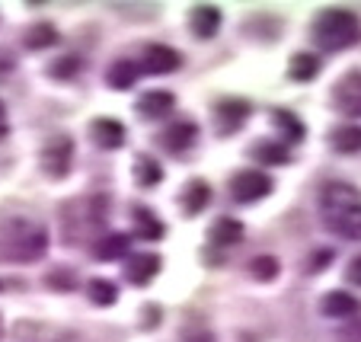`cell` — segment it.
I'll return each instance as SVG.
<instances>
[{
    "mask_svg": "<svg viewBox=\"0 0 361 342\" xmlns=\"http://www.w3.org/2000/svg\"><path fill=\"white\" fill-rule=\"evenodd\" d=\"M0 336H4V323H0Z\"/></svg>",
    "mask_w": 361,
    "mask_h": 342,
    "instance_id": "obj_38",
    "label": "cell"
},
{
    "mask_svg": "<svg viewBox=\"0 0 361 342\" xmlns=\"http://www.w3.org/2000/svg\"><path fill=\"white\" fill-rule=\"evenodd\" d=\"M13 336L20 342H71L74 333L61 326H51V323H42V320H20L13 326Z\"/></svg>",
    "mask_w": 361,
    "mask_h": 342,
    "instance_id": "obj_8",
    "label": "cell"
},
{
    "mask_svg": "<svg viewBox=\"0 0 361 342\" xmlns=\"http://www.w3.org/2000/svg\"><path fill=\"white\" fill-rule=\"evenodd\" d=\"M329 262H333V253H329V250H317V253H310V259H307V272H323Z\"/></svg>",
    "mask_w": 361,
    "mask_h": 342,
    "instance_id": "obj_33",
    "label": "cell"
},
{
    "mask_svg": "<svg viewBox=\"0 0 361 342\" xmlns=\"http://www.w3.org/2000/svg\"><path fill=\"white\" fill-rule=\"evenodd\" d=\"M243 240V224L237 218H218L208 227V243L212 247H237Z\"/></svg>",
    "mask_w": 361,
    "mask_h": 342,
    "instance_id": "obj_16",
    "label": "cell"
},
{
    "mask_svg": "<svg viewBox=\"0 0 361 342\" xmlns=\"http://www.w3.org/2000/svg\"><path fill=\"white\" fill-rule=\"evenodd\" d=\"M7 135V109H4V103H0V138Z\"/></svg>",
    "mask_w": 361,
    "mask_h": 342,
    "instance_id": "obj_37",
    "label": "cell"
},
{
    "mask_svg": "<svg viewBox=\"0 0 361 342\" xmlns=\"http://www.w3.org/2000/svg\"><path fill=\"white\" fill-rule=\"evenodd\" d=\"M250 275L256 281H275L279 279V259L275 256H256L250 262Z\"/></svg>",
    "mask_w": 361,
    "mask_h": 342,
    "instance_id": "obj_30",
    "label": "cell"
},
{
    "mask_svg": "<svg viewBox=\"0 0 361 342\" xmlns=\"http://www.w3.org/2000/svg\"><path fill=\"white\" fill-rule=\"evenodd\" d=\"M333 109L339 116H361V71L345 74L333 87Z\"/></svg>",
    "mask_w": 361,
    "mask_h": 342,
    "instance_id": "obj_7",
    "label": "cell"
},
{
    "mask_svg": "<svg viewBox=\"0 0 361 342\" xmlns=\"http://www.w3.org/2000/svg\"><path fill=\"white\" fill-rule=\"evenodd\" d=\"M45 285L51 288V291H74L77 288V272L68 266H55L45 272Z\"/></svg>",
    "mask_w": 361,
    "mask_h": 342,
    "instance_id": "obj_28",
    "label": "cell"
},
{
    "mask_svg": "<svg viewBox=\"0 0 361 342\" xmlns=\"http://www.w3.org/2000/svg\"><path fill=\"white\" fill-rule=\"evenodd\" d=\"M329 144H333V151L339 154H358L361 151V125H339V128H333V135H329Z\"/></svg>",
    "mask_w": 361,
    "mask_h": 342,
    "instance_id": "obj_21",
    "label": "cell"
},
{
    "mask_svg": "<svg viewBox=\"0 0 361 342\" xmlns=\"http://www.w3.org/2000/svg\"><path fill=\"white\" fill-rule=\"evenodd\" d=\"M48 253L45 224L29 218L0 221V262H39Z\"/></svg>",
    "mask_w": 361,
    "mask_h": 342,
    "instance_id": "obj_3",
    "label": "cell"
},
{
    "mask_svg": "<svg viewBox=\"0 0 361 342\" xmlns=\"http://www.w3.org/2000/svg\"><path fill=\"white\" fill-rule=\"evenodd\" d=\"M160 266H164V259H160L157 253H137L128 259V269H125V275H128L131 285L144 288L150 285V281L160 275Z\"/></svg>",
    "mask_w": 361,
    "mask_h": 342,
    "instance_id": "obj_11",
    "label": "cell"
},
{
    "mask_svg": "<svg viewBox=\"0 0 361 342\" xmlns=\"http://www.w3.org/2000/svg\"><path fill=\"white\" fill-rule=\"evenodd\" d=\"M208 199H212V185L204 183V179H192V183L185 185V192H183V212L185 214H198L204 205H208Z\"/></svg>",
    "mask_w": 361,
    "mask_h": 342,
    "instance_id": "obj_23",
    "label": "cell"
},
{
    "mask_svg": "<svg viewBox=\"0 0 361 342\" xmlns=\"http://www.w3.org/2000/svg\"><path fill=\"white\" fill-rule=\"evenodd\" d=\"M48 74L55 77V80H71L74 74H80V58H77V55L58 58V61L48 64Z\"/></svg>",
    "mask_w": 361,
    "mask_h": 342,
    "instance_id": "obj_31",
    "label": "cell"
},
{
    "mask_svg": "<svg viewBox=\"0 0 361 342\" xmlns=\"http://www.w3.org/2000/svg\"><path fill=\"white\" fill-rule=\"evenodd\" d=\"M141 77V68H137L135 61H112V68L106 71V83H109L112 90H128L135 87V80Z\"/></svg>",
    "mask_w": 361,
    "mask_h": 342,
    "instance_id": "obj_22",
    "label": "cell"
},
{
    "mask_svg": "<svg viewBox=\"0 0 361 342\" xmlns=\"http://www.w3.org/2000/svg\"><path fill=\"white\" fill-rule=\"evenodd\" d=\"M275 125H279V131H281V138L285 141H304V135H307V128H304V122H300L298 116H291V112H285V109H279L275 112Z\"/></svg>",
    "mask_w": 361,
    "mask_h": 342,
    "instance_id": "obj_27",
    "label": "cell"
},
{
    "mask_svg": "<svg viewBox=\"0 0 361 342\" xmlns=\"http://www.w3.org/2000/svg\"><path fill=\"white\" fill-rule=\"evenodd\" d=\"M157 320H160V307H154V304H150V307L144 310V329H154V326H157Z\"/></svg>",
    "mask_w": 361,
    "mask_h": 342,
    "instance_id": "obj_35",
    "label": "cell"
},
{
    "mask_svg": "<svg viewBox=\"0 0 361 342\" xmlns=\"http://www.w3.org/2000/svg\"><path fill=\"white\" fill-rule=\"evenodd\" d=\"M16 68V58L7 55V51H0V74H10Z\"/></svg>",
    "mask_w": 361,
    "mask_h": 342,
    "instance_id": "obj_36",
    "label": "cell"
},
{
    "mask_svg": "<svg viewBox=\"0 0 361 342\" xmlns=\"http://www.w3.org/2000/svg\"><path fill=\"white\" fill-rule=\"evenodd\" d=\"M320 218L336 237L361 240V192L348 183H326L320 192Z\"/></svg>",
    "mask_w": 361,
    "mask_h": 342,
    "instance_id": "obj_1",
    "label": "cell"
},
{
    "mask_svg": "<svg viewBox=\"0 0 361 342\" xmlns=\"http://www.w3.org/2000/svg\"><path fill=\"white\" fill-rule=\"evenodd\" d=\"M317 74H320V58L310 55V51H300V55H294L291 64H288V77H291V80L307 83V80H314Z\"/></svg>",
    "mask_w": 361,
    "mask_h": 342,
    "instance_id": "obj_26",
    "label": "cell"
},
{
    "mask_svg": "<svg viewBox=\"0 0 361 342\" xmlns=\"http://www.w3.org/2000/svg\"><path fill=\"white\" fill-rule=\"evenodd\" d=\"M310 35L323 51H342V48L355 45L361 39V23L352 10L329 7L310 23Z\"/></svg>",
    "mask_w": 361,
    "mask_h": 342,
    "instance_id": "obj_4",
    "label": "cell"
},
{
    "mask_svg": "<svg viewBox=\"0 0 361 342\" xmlns=\"http://www.w3.org/2000/svg\"><path fill=\"white\" fill-rule=\"evenodd\" d=\"M71 160H74V141L68 135L45 141V147H42V170H45V176L64 179L71 173Z\"/></svg>",
    "mask_w": 361,
    "mask_h": 342,
    "instance_id": "obj_6",
    "label": "cell"
},
{
    "mask_svg": "<svg viewBox=\"0 0 361 342\" xmlns=\"http://www.w3.org/2000/svg\"><path fill=\"white\" fill-rule=\"evenodd\" d=\"M58 39H61V35H58V29L51 26V23H35V26L26 29V35H23V45L32 48V51H42V48H51Z\"/></svg>",
    "mask_w": 361,
    "mask_h": 342,
    "instance_id": "obj_24",
    "label": "cell"
},
{
    "mask_svg": "<svg viewBox=\"0 0 361 342\" xmlns=\"http://www.w3.org/2000/svg\"><path fill=\"white\" fill-rule=\"evenodd\" d=\"M269 192H272V176L262 170H240L231 179V195L237 202H243V205L266 199Z\"/></svg>",
    "mask_w": 361,
    "mask_h": 342,
    "instance_id": "obj_5",
    "label": "cell"
},
{
    "mask_svg": "<svg viewBox=\"0 0 361 342\" xmlns=\"http://www.w3.org/2000/svg\"><path fill=\"white\" fill-rule=\"evenodd\" d=\"M173 106H176V96H173L170 90H147V93L137 99V112H141L144 118H160V116H166Z\"/></svg>",
    "mask_w": 361,
    "mask_h": 342,
    "instance_id": "obj_15",
    "label": "cell"
},
{
    "mask_svg": "<svg viewBox=\"0 0 361 342\" xmlns=\"http://www.w3.org/2000/svg\"><path fill=\"white\" fill-rule=\"evenodd\" d=\"M90 131H93V141L102 151H116V147L125 144V125L116 122V118H96Z\"/></svg>",
    "mask_w": 361,
    "mask_h": 342,
    "instance_id": "obj_14",
    "label": "cell"
},
{
    "mask_svg": "<svg viewBox=\"0 0 361 342\" xmlns=\"http://www.w3.org/2000/svg\"><path fill=\"white\" fill-rule=\"evenodd\" d=\"M198 138V125L195 122H173L166 131H160V147H166L170 154H183L185 147H192V141Z\"/></svg>",
    "mask_w": 361,
    "mask_h": 342,
    "instance_id": "obj_12",
    "label": "cell"
},
{
    "mask_svg": "<svg viewBox=\"0 0 361 342\" xmlns=\"http://www.w3.org/2000/svg\"><path fill=\"white\" fill-rule=\"evenodd\" d=\"M87 298H90V304H96V307H112V304L118 301V285L109 279H90Z\"/></svg>",
    "mask_w": 361,
    "mask_h": 342,
    "instance_id": "obj_25",
    "label": "cell"
},
{
    "mask_svg": "<svg viewBox=\"0 0 361 342\" xmlns=\"http://www.w3.org/2000/svg\"><path fill=\"white\" fill-rule=\"evenodd\" d=\"M128 250H131V237H128V233H106V237L93 240V256H96V259H102V262L122 259Z\"/></svg>",
    "mask_w": 361,
    "mask_h": 342,
    "instance_id": "obj_17",
    "label": "cell"
},
{
    "mask_svg": "<svg viewBox=\"0 0 361 342\" xmlns=\"http://www.w3.org/2000/svg\"><path fill=\"white\" fill-rule=\"evenodd\" d=\"M183 342H218V339H214V333L208 326H202V323H192V326L183 329Z\"/></svg>",
    "mask_w": 361,
    "mask_h": 342,
    "instance_id": "obj_32",
    "label": "cell"
},
{
    "mask_svg": "<svg viewBox=\"0 0 361 342\" xmlns=\"http://www.w3.org/2000/svg\"><path fill=\"white\" fill-rule=\"evenodd\" d=\"M250 154H252V160L262 166H285L288 160H291V151L279 141H259Z\"/></svg>",
    "mask_w": 361,
    "mask_h": 342,
    "instance_id": "obj_20",
    "label": "cell"
},
{
    "mask_svg": "<svg viewBox=\"0 0 361 342\" xmlns=\"http://www.w3.org/2000/svg\"><path fill=\"white\" fill-rule=\"evenodd\" d=\"M135 179H137L141 185H157L160 179H164V166H160L154 157H137V164H135Z\"/></svg>",
    "mask_w": 361,
    "mask_h": 342,
    "instance_id": "obj_29",
    "label": "cell"
},
{
    "mask_svg": "<svg viewBox=\"0 0 361 342\" xmlns=\"http://www.w3.org/2000/svg\"><path fill=\"white\" fill-rule=\"evenodd\" d=\"M109 208L112 202L106 192H93V195H80V199L68 202L61 208V237L68 240V247L90 243L109 224Z\"/></svg>",
    "mask_w": 361,
    "mask_h": 342,
    "instance_id": "obj_2",
    "label": "cell"
},
{
    "mask_svg": "<svg viewBox=\"0 0 361 342\" xmlns=\"http://www.w3.org/2000/svg\"><path fill=\"white\" fill-rule=\"evenodd\" d=\"M320 310L326 317H333V320H345V317H352L358 310V298L345 295V291H329V295H323Z\"/></svg>",
    "mask_w": 361,
    "mask_h": 342,
    "instance_id": "obj_18",
    "label": "cell"
},
{
    "mask_svg": "<svg viewBox=\"0 0 361 342\" xmlns=\"http://www.w3.org/2000/svg\"><path fill=\"white\" fill-rule=\"evenodd\" d=\"M246 116H250V103L246 99H221L214 106V128L221 135H233L246 122Z\"/></svg>",
    "mask_w": 361,
    "mask_h": 342,
    "instance_id": "obj_9",
    "label": "cell"
},
{
    "mask_svg": "<svg viewBox=\"0 0 361 342\" xmlns=\"http://www.w3.org/2000/svg\"><path fill=\"white\" fill-rule=\"evenodd\" d=\"M183 64V55L170 45H147L144 48V71L147 74H173Z\"/></svg>",
    "mask_w": 361,
    "mask_h": 342,
    "instance_id": "obj_10",
    "label": "cell"
},
{
    "mask_svg": "<svg viewBox=\"0 0 361 342\" xmlns=\"http://www.w3.org/2000/svg\"><path fill=\"white\" fill-rule=\"evenodd\" d=\"M345 275H348V281H352V285H358V288H361V256H355V259L348 262Z\"/></svg>",
    "mask_w": 361,
    "mask_h": 342,
    "instance_id": "obj_34",
    "label": "cell"
},
{
    "mask_svg": "<svg viewBox=\"0 0 361 342\" xmlns=\"http://www.w3.org/2000/svg\"><path fill=\"white\" fill-rule=\"evenodd\" d=\"M131 214H135V233L141 240H150V243H154V240H160L166 233L164 221L150 212V208H137L135 205V208H131Z\"/></svg>",
    "mask_w": 361,
    "mask_h": 342,
    "instance_id": "obj_19",
    "label": "cell"
},
{
    "mask_svg": "<svg viewBox=\"0 0 361 342\" xmlns=\"http://www.w3.org/2000/svg\"><path fill=\"white\" fill-rule=\"evenodd\" d=\"M189 26L198 39H212V35L221 29V10L212 7V4H198V7H192V13H189Z\"/></svg>",
    "mask_w": 361,
    "mask_h": 342,
    "instance_id": "obj_13",
    "label": "cell"
}]
</instances>
